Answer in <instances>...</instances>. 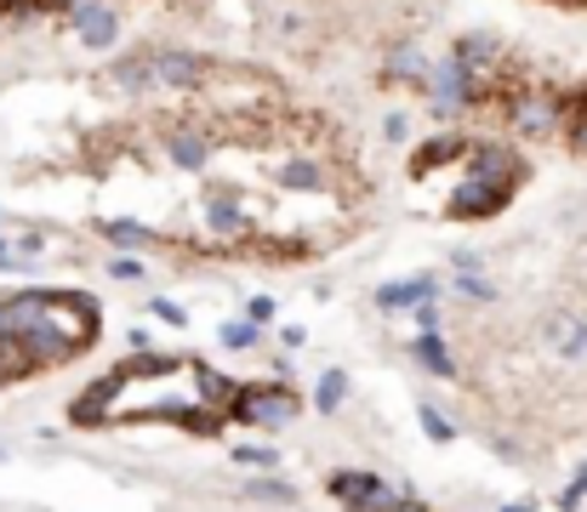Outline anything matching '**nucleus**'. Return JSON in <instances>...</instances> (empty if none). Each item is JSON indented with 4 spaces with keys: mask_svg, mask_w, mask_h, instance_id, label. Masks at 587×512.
<instances>
[{
    "mask_svg": "<svg viewBox=\"0 0 587 512\" xmlns=\"http://www.w3.org/2000/svg\"><path fill=\"white\" fill-rule=\"evenodd\" d=\"M228 416L246 427H291L303 416V393H291L285 382H240L235 399H228Z\"/></svg>",
    "mask_w": 587,
    "mask_h": 512,
    "instance_id": "1",
    "label": "nucleus"
},
{
    "mask_svg": "<svg viewBox=\"0 0 587 512\" xmlns=\"http://www.w3.org/2000/svg\"><path fill=\"white\" fill-rule=\"evenodd\" d=\"M422 86H428V97H434V115H463V109H474V102L485 97V80H474L456 57H439V63H428V75H422Z\"/></svg>",
    "mask_w": 587,
    "mask_h": 512,
    "instance_id": "2",
    "label": "nucleus"
},
{
    "mask_svg": "<svg viewBox=\"0 0 587 512\" xmlns=\"http://www.w3.org/2000/svg\"><path fill=\"white\" fill-rule=\"evenodd\" d=\"M463 177L513 194L519 177H525V160H519L513 149H502V143H468V149H463Z\"/></svg>",
    "mask_w": 587,
    "mask_h": 512,
    "instance_id": "3",
    "label": "nucleus"
},
{
    "mask_svg": "<svg viewBox=\"0 0 587 512\" xmlns=\"http://www.w3.org/2000/svg\"><path fill=\"white\" fill-rule=\"evenodd\" d=\"M149 75L166 91H194L211 80V63L200 52H177V46H149Z\"/></svg>",
    "mask_w": 587,
    "mask_h": 512,
    "instance_id": "4",
    "label": "nucleus"
},
{
    "mask_svg": "<svg viewBox=\"0 0 587 512\" xmlns=\"http://www.w3.org/2000/svg\"><path fill=\"white\" fill-rule=\"evenodd\" d=\"M542 341L553 359H587V314H576V307L542 314Z\"/></svg>",
    "mask_w": 587,
    "mask_h": 512,
    "instance_id": "5",
    "label": "nucleus"
},
{
    "mask_svg": "<svg viewBox=\"0 0 587 512\" xmlns=\"http://www.w3.org/2000/svg\"><path fill=\"white\" fill-rule=\"evenodd\" d=\"M508 199H513L508 188H491V183L463 177V183H456V194L445 199V217H456V222H485V217H497Z\"/></svg>",
    "mask_w": 587,
    "mask_h": 512,
    "instance_id": "6",
    "label": "nucleus"
},
{
    "mask_svg": "<svg viewBox=\"0 0 587 512\" xmlns=\"http://www.w3.org/2000/svg\"><path fill=\"white\" fill-rule=\"evenodd\" d=\"M63 12H69L75 34H80L91 52H109L120 41V18H115V7H104V0H69Z\"/></svg>",
    "mask_w": 587,
    "mask_h": 512,
    "instance_id": "7",
    "label": "nucleus"
},
{
    "mask_svg": "<svg viewBox=\"0 0 587 512\" xmlns=\"http://www.w3.org/2000/svg\"><path fill=\"white\" fill-rule=\"evenodd\" d=\"M508 120H513L519 131L542 137V131H553V126H565V109H559V97H547V91H513Z\"/></svg>",
    "mask_w": 587,
    "mask_h": 512,
    "instance_id": "8",
    "label": "nucleus"
},
{
    "mask_svg": "<svg viewBox=\"0 0 587 512\" xmlns=\"http://www.w3.org/2000/svg\"><path fill=\"white\" fill-rule=\"evenodd\" d=\"M206 228H211L217 239H251V233H257V217L240 211L235 188H211V199H206Z\"/></svg>",
    "mask_w": 587,
    "mask_h": 512,
    "instance_id": "9",
    "label": "nucleus"
},
{
    "mask_svg": "<svg viewBox=\"0 0 587 512\" xmlns=\"http://www.w3.org/2000/svg\"><path fill=\"white\" fill-rule=\"evenodd\" d=\"M120 382H126V370H115V375H104V382H91L80 399H75V427H104V422H115V393H120Z\"/></svg>",
    "mask_w": 587,
    "mask_h": 512,
    "instance_id": "10",
    "label": "nucleus"
},
{
    "mask_svg": "<svg viewBox=\"0 0 587 512\" xmlns=\"http://www.w3.org/2000/svg\"><path fill=\"white\" fill-rule=\"evenodd\" d=\"M166 160L177 171H206L211 165V137L200 126H172L166 131Z\"/></svg>",
    "mask_w": 587,
    "mask_h": 512,
    "instance_id": "11",
    "label": "nucleus"
},
{
    "mask_svg": "<svg viewBox=\"0 0 587 512\" xmlns=\"http://www.w3.org/2000/svg\"><path fill=\"white\" fill-rule=\"evenodd\" d=\"M422 296H439V280H434V273H416V280H388V285H377V307H382V314H405V307H416Z\"/></svg>",
    "mask_w": 587,
    "mask_h": 512,
    "instance_id": "12",
    "label": "nucleus"
},
{
    "mask_svg": "<svg viewBox=\"0 0 587 512\" xmlns=\"http://www.w3.org/2000/svg\"><path fill=\"white\" fill-rule=\"evenodd\" d=\"M450 57L468 68L474 80H491V68H497V57H502V46H497V34H463V41L450 46Z\"/></svg>",
    "mask_w": 587,
    "mask_h": 512,
    "instance_id": "13",
    "label": "nucleus"
},
{
    "mask_svg": "<svg viewBox=\"0 0 587 512\" xmlns=\"http://www.w3.org/2000/svg\"><path fill=\"white\" fill-rule=\"evenodd\" d=\"M97 233L115 239V246H126V251H160V246H166V233H154V228H143L132 217H97Z\"/></svg>",
    "mask_w": 587,
    "mask_h": 512,
    "instance_id": "14",
    "label": "nucleus"
},
{
    "mask_svg": "<svg viewBox=\"0 0 587 512\" xmlns=\"http://www.w3.org/2000/svg\"><path fill=\"white\" fill-rule=\"evenodd\" d=\"M411 353H416V364L428 370V375H439V382H456V359H450V348H445L439 330H416Z\"/></svg>",
    "mask_w": 587,
    "mask_h": 512,
    "instance_id": "15",
    "label": "nucleus"
},
{
    "mask_svg": "<svg viewBox=\"0 0 587 512\" xmlns=\"http://www.w3.org/2000/svg\"><path fill=\"white\" fill-rule=\"evenodd\" d=\"M463 149H468V137H434V143H422V149H416L411 171H416V177H428L434 165H445V160H463Z\"/></svg>",
    "mask_w": 587,
    "mask_h": 512,
    "instance_id": "16",
    "label": "nucleus"
},
{
    "mask_svg": "<svg viewBox=\"0 0 587 512\" xmlns=\"http://www.w3.org/2000/svg\"><path fill=\"white\" fill-rule=\"evenodd\" d=\"M109 80L120 86V91H154V75H149V52H132V57H120L115 68H109Z\"/></svg>",
    "mask_w": 587,
    "mask_h": 512,
    "instance_id": "17",
    "label": "nucleus"
},
{
    "mask_svg": "<svg viewBox=\"0 0 587 512\" xmlns=\"http://www.w3.org/2000/svg\"><path fill=\"white\" fill-rule=\"evenodd\" d=\"M343 399H348V370H325L319 388H314V410H319V416H337Z\"/></svg>",
    "mask_w": 587,
    "mask_h": 512,
    "instance_id": "18",
    "label": "nucleus"
},
{
    "mask_svg": "<svg viewBox=\"0 0 587 512\" xmlns=\"http://www.w3.org/2000/svg\"><path fill=\"white\" fill-rule=\"evenodd\" d=\"M240 495H246V501H269V506H297V490H291L285 478H269V472H263V478H251Z\"/></svg>",
    "mask_w": 587,
    "mask_h": 512,
    "instance_id": "19",
    "label": "nucleus"
},
{
    "mask_svg": "<svg viewBox=\"0 0 587 512\" xmlns=\"http://www.w3.org/2000/svg\"><path fill=\"white\" fill-rule=\"evenodd\" d=\"M388 75H394V80H422V75H428V57H422V46H416V41L394 46V57H388Z\"/></svg>",
    "mask_w": 587,
    "mask_h": 512,
    "instance_id": "20",
    "label": "nucleus"
},
{
    "mask_svg": "<svg viewBox=\"0 0 587 512\" xmlns=\"http://www.w3.org/2000/svg\"><path fill=\"white\" fill-rule=\"evenodd\" d=\"M274 183H280V188H308V194L325 188V177H319V165H314V160H285V165L274 171Z\"/></svg>",
    "mask_w": 587,
    "mask_h": 512,
    "instance_id": "21",
    "label": "nucleus"
},
{
    "mask_svg": "<svg viewBox=\"0 0 587 512\" xmlns=\"http://www.w3.org/2000/svg\"><path fill=\"white\" fill-rule=\"evenodd\" d=\"M194 382H200V393H194L200 404H228L240 388V382H228V375H217V370H200V364H194Z\"/></svg>",
    "mask_w": 587,
    "mask_h": 512,
    "instance_id": "22",
    "label": "nucleus"
},
{
    "mask_svg": "<svg viewBox=\"0 0 587 512\" xmlns=\"http://www.w3.org/2000/svg\"><path fill=\"white\" fill-rule=\"evenodd\" d=\"M416 422H422V433H428L434 444H456V422H450V416H439L434 404H416Z\"/></svg>",
    "mask_w": 587,
    "mask_h": 512,
    "instance_id": "23",
    "label": "nucleus"
},
{
    "mask_svg": "<svg viewBox=\"0 0 587 512\" xmlns=\"http://www.w3.org/2000/svg\"><path fill=\"white\" fill-rule=\"evenodd\" d=\"M456 291H463L468 302H497V285L479 280V268H474V273H456Z\"/></svg>",
    "mask_w": 587,
    "mask_h": 512,
    "instance_id": "24",
    "label": "nucleus"
},
{
    "mask_svg": "<svg viewBox=\"0 0 587 512\" xmlns=\"http://www.w3.org/2000/svg\"><path fill=\"white\" fill-rule=\"evenodd\" d=\"M235 461H240V467H274V461H280V450H269V444H240Z\"/></svg>",
    "mask_w": 587,
    "mask_h": 512,
    "instance_id": "25",
    "label": "nucleus"
},
{
    "mask_svg": "<svg viewBox=\"0 0 587 512\" xmlns=\"http://www.w3.org/2000/svg\"><path fill=\"white\" fill-rule=\"evenodd\" d=\"M109 268V280H126V285H132V280H143V262L132 257V251H120L115 262H104Z\"/></svg>",
    "mask_w": 587,
    "mask_h": 512,
    "instance_id": "26",
    "label": "nucleus"
},
{
    "mask_svg": "<svg viewBox=\"0 0 587 512\" xmlns=\"http://www.w3.org/2000/svg\"><path fill=\"white\" fill-rule=\"evenodd\" d=\"M274 314H280V302H274V296H251V302H246V319H251L257 330L274 325Z\"/></svg>",
    "mask_w": 587,
    "mask_h": 512,
    "instance_id": "27",
    "label": "nucleus"
},
{
    "mask_svg": "<svg viewBox=\"0 0 587 512\" xmlns=\"http://www.w3.org/2000/svg\"><path fill=\"white\" fill-rule=\"evenodd\" d=\"M581 501H587V461H581V472H576V478H570V490H565V495H559V512H576V506H581Z\"/></svg>",
    "mask_w": 587,
    "mask_h": 512,
    "instance_id": "28",
    "label": "nucleus"
},
{
    "mask_svg": "<svg viewBox=\"0 0 587 512\" xmlns=\"http://www.w3.org/2000/svg\"><path fill=\"white\" fill-rule=\"evenodd\" d=\"M149 314H154V319H166V325H177V330L188 325V314H183L177 302H166V296H154V302H149Z\"/></svg>",
    "mask_w": 587,
    "mask_h": 512,
    "instance_id": "29",
    "label": "nucleus"
},
{
    "mask_svg": "<svg viewBox=\"0 0 587 512\" xmlns=\"http://www.w3.org/2000/svg\"><path fill=\"white\" fill-rule=\"evenodd\" d=\"M222 341L228 348H257V325L246 319V325H222Z\"/></svg>",
    "mask_w": 587,
    "mask_h": 512,
    "instance_id": "30",
    "label": "nucleus"
},
{
    "mask_svg": "<svg viewBox=\"0 0 587 512\" xmlns=\"http://www.w3.org/2000/svg\"><path fill=\"white\" fill-rule=\"evenodd\" d=\"M416 330H439V296H422L416 302Z\"/></svg>",
    "mask_w": 587,
    "mask_h": 512,
    "instance_id": "31",
    "label": "nucleus"
},
{
    "mask_svg": "<svg viewBox=\"0 0 587 512\" xmlns=\"http://www.w3.org/2000/svg\"><path fill=\"white\" fill-rule=\"evenodd\" d=\"M0 268H7V273H23L29 262H18V246H12V239H0Z\"/></svg>",
    "mask_w": 587,
    "mask_h": 512,
    "instance_id": "32",
    "label": "nucleus"
},
{
    "mask_svg": "<svg viewBox=\"0 0 587 512\" xmlns=\"http://www.w3.org/2000/svg\"><path fill=\"white\" fill-rule=\"evenodd\" d=\"M382 512H428V506H422V501H416V495L405 490V495H394V501H388Z\"/></svg>",
    "mask_w": 587,
    "mask_h": 512,
    "instance_id": "33",
    "label": "nucleus"
},
{
    "mask_svg": "<svg viewBox=\"0 0 587 512\" xmlns=\"http://www.w3.org/2000/svg\"><path fill=\"white\" fill-rule=\"evenodd\" d=\"M382 131H388V143H405V115H388Z\"/></svg>",
    "mask_w": 587,
    "mask_h": 512,
    "instance_id": "34",
    "label": "nucleus"
},
{
    "mask_svg": "<svg viewBox=\"0 0 587 512\" xmlns=\"http://www.w3.org/2000/svg\"><path fill=\"white\" fill-rule=\"evenodd\" d=\"M280 341H285V348H303L308 330H303V325H285V330H280Z\"/></svg>",
    "mask_w": 587,
    "mask_h": 512,
    "instance_id": "35",
    "label": "nucleus"
},
{
    "mask_svg": "<svg viewBox=\"0 0 587 512\" xmlns=\"http://www.w3.org/2000/svg\"><path fill=\"white\" fill-rule=\"evenodd\" d=\"M450 268H456V273H474V268H479V257H474V251H456V257H450Z\"/></svg>",
    "mask_w": 587,
    "mask_h": 512,
    "instance_id": "36",
    "label": "nucleus"
},
{
    "mask_svg": "<svg viewBox=\"0 0 587 512\" xmlns=\"http://www.w3.org/2000/svg\"><path fill=\"white\" fill-rule=\"evenodd\" d=\"M502 512H536V501H513V506H502Z\"/></svg>",
    "mask_w": 587,
    "mask_h": 512,
    "instance_id": "37",
    "label": "nucleus"
},
{
    "mask_svg": "<svg viewBox=\"0 0 587 512\" xmlns=\"http://www.w3.org/2000/svg\"><path fill=\"white\" fill-rule=\"evenodd\" d=\"M0 461H7V450H0Z\"/></svg>",
    "mask_w": 587,
    "mask_h": 512,
    "instance_id": "38",
    "label": "nucleus"
}]
</instances>
